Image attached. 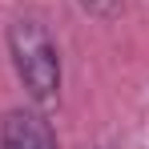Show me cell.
<instances>
[{
	"label": "cell",
	"instance_id": "obj_1",
	"mask_svg": "<svg viewBox=\"0 0 149 149\" xmlns=\"http://www.w3.org/2000/svg\"><path fill=\"white\" fill-rule=\"evenodd\" d=\"M8 56L32 105L49 109L61 97V52L40 16H16L8 24Z\"/></svg>",
	"mask_w": 149,
	"mask_h": 149
},
{
	"label": "cell",
	"instance_id": "obj_2",
	"mask_svg": "<svg viewBox=\"0 0 149 149\" xmlns=\"http://www.w3.org/2000/svg\"><path fill=\"white\" fill-rule=\"evenodd\" d=\"M0 149H56V133L40 113L12 109L0 121Z\"/></svg>",
	"mask_w": 149,
	"mask_h": 149
},
{
	"label": "cell",
	"instance_id": "obj_3",
	"mask_svg": "<svg viewBox=\"0 0 149 149\" xmlns=\"http://www.w3.org/2000/svg\"><path fill=\"white\" fill-rule=\"evenodd\" d=\"M77 4H81L89 16H101V20H113V16L125 8L121 0H77Z\"/></svg>",
	"mask_w": 149,
	"mask_h": 149
}]
</instances>
